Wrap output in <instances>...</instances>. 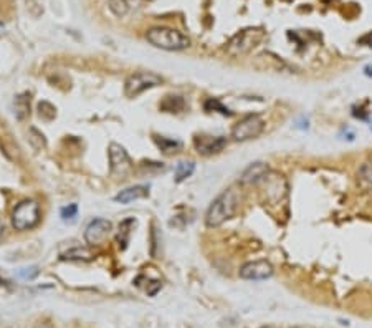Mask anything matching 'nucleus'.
Masks as SVG:
<instances>
[{
    "instance_id": "obj_20",
    "label": "nucleus",
    "mask_w": 372,
    "mask_h": 328,
    "mask_svg": "<svg viewBox=\"0 0 372 328\" xmlns=\"http://www.w3.org/2000/svg\"><path fill=\"white\" fill-rule=\"evenodd\" d=\"M195 171V164L194 161H180L175 166V183H182L187 178H191Z\"/></svg>"
},
{
    "instance_id": "obj_24",
    "label": "nucleus",
    "mask_w": 372,
    "mask_h": 328,
    "mask_svg": "<svg viewBox=\"0 0 372 328\" xmlns=\"http://www.w3.org/2000/svg\"><path fill=\"white\" fill-rule=\"evenodd\" d=\"M18 275L24 278V280H33L35 277L38 275V267H29V269H20Z\"/></svg>"
},
{
    "instance_id": "obj_10",
    "label": "nucleus",
    "mask_w": 372,
    "mask_h": 328,
    "mask_svg": "<svg viewBox=\"0 0 372 328\" xmlns=\"http://www.w3.org/2000/svg\"><path fill=\"white\" fill-rule=\"evenodd\" d=\"M111 222L106 219H93L85 229V240L88 246H98L108 239L111 232Z\"/></svg>"
},
{
    "instance_id": "obj_14",
    "label": "nucleus",
    "mask_w": 372,
    "mask_h": 328,
    "mask_svg": "<svg viewBox=\"0 0 372 328\" xmlns=\"http://www.w3.org/2000/svg\"><path fill=\"white\" fill-rule=\"evenodd\" d=\"M149 196V187L147 186H132V187H128V189H123L121 192L116 194V201L121 202V204H129L132 201H137V199H144Z\"/></svg>"
},
{
    "instance_id": "obj_27",
    "label": "nucleus",
    "mask_w": 372,
    "mask_h": 328,
    "mask_svg": "<svg viewBox=\"0 0 372 328\" xmlns=\"http://www.w3.org/2000/svg\"><path fill=\"white\" fill-rule=\"evenodd\" d=\"M2 232H4V224L0 222V235H2Z\"/></svg>"
},
{
    "instance_id": "obj_11",
    "label": "nucleus",
    "mask_w": 372,
    "mask_h": 328,
    "mask_svg": "<svg viewBox=\"0 0 372 328\" xmlns=\"http://www.w3.org/2000/svg\"><path fill=\"white\" fill-rule=\"evenodd\" d=\"M194 146H195V149H197L199 155H202V156L217 155V152H220L227 146V138L200 135V136L194 138Z\"/></svg>"
},
{
    "instance_id": "obj_28",
    "label": "nucleus",
    "mask_w": 372,
    "mask_h": 328,
    "mask_svg": "<svg viewBox=\"0 0 372 328\" xmlns=\"http://www.w3.org/2000/svg\"><path fill=\"white\" fill-rule=\"evenodd\" d=\"M40 328H52V326H50V325H48V323H43V325H41Z\"/></svg>"
},
{
    "instance_id": "obj_23",
    "label": "nucleus",
    "mask_w": 372,
    "mask_h": 328,
    "mask_svg": "<svg viewBox=\"0 0 372 328\" xmlns=\"http://www.w3.org/2000/svg\"><path fill=\"white\" fill-rule=\"evenodd\" d=\"M60 214H61V219L65 222H73L76 219V215H78V206H76V204H68V206H65L61 209Z\"/></svg>"
},
{
    "instance_id": "obj_26",
    "label": "nucleus",
    "mask_w": 372,
    "mask_h": 328,
    "mask_svg": "<svg viewBox=\"0 0 372 328\" xmlns=\"http://www.w3.org/2000/svg\"><path fill=\"white\" fill-rule=\"evenodd\" d=\"M364 73H366V76H372V65H367L364 68Z\"/></svg>"
},
{
    "instance_id": "obj_7",
    "label": "nucleus",
    "mask_w": 372,
    "mask_h": 328,
    "mask_svg": "<svg viewBox=\"0 0 372 328\" xmlns=\"http://www.w3.org/2000/svg\"><path fill=\"white\" fill-rule=\"evenodd\" d=\"M265 121L260 115H248L238 121L231 129V138L235 141H250L263 133Z\"/></svg>"
},
{
    "instance_id": "obj_21",
    "label": "nucleus",
    "mask_w": 372,
    "mask_h": 328,
    "mask_svg": "<svg viewBox=\"0 0 372 328\" xmlns=\"http://www.w3.org/2000/svg\"><path fill=\"white\" fill-rule=\"evenodd\" d=\"M15 113L18 120H24L25 116H29L30 113V95L24 93L18 95L15 98Z\"/></svg>"
},
{
    "instance_id": "obj_18",
    "label": "nucleus",
    "mask_w": 372,
    "mask_h": 328,
    "mask_svg": "<svg viewBox=\"0 0 372 328\" xmlns=\"http://www.w3.org/2000/svg\"><path fill=\"white\" fill-rule=\"evenodd\" d=\"M159 108L166 113H179L185 108V103L182 96H166L164 101L159 104Z\"/></svg>"
},
{
    "instance_id": "obj_22",
    "label": "nucleus",
    "mask_w": 372,
    "mask_h": 328,
    "mask_svg": "<svg viewBox=\"0 0 372 328\" xmlns=\"http://www.w3.org/2000/svg\"><path fill=\"white\" fill-rule=\"evenodd\" d=\"M203 108H205V111H217V113H220L223 116H231L234 113L223 104L222 101H219L217 98H208L205 101V104H203Z\"/></svg>"
},
{
    "instance_id": "obj_19",
    "label": "nucleus",
    "mask_w": 372,
    "mask_h": 328,
    "mask_svg": "<svg viewBox=\"0 0 372 328\" xmlns=\"http://www.w3.org/2000/svg\"><path fill=\"white\" fill-rule=\"evenodd\" d=\"M154 141H156V144L160 148V151L166 152V155H172V152H177L182 148V143L177 141V139H169V138H164V136H156V138H154Z\"/></svg>"
},
{
    "instance_id": "obj_2",
    "label": "nucleus",
    "mask_w": 372,
    "mask_h": 328,
    "mask_svg": "<svg viewBox=\"0 0 372 328\" xmlns=\"http://www.w3.org/2000/svg\"><path fill=\"white\" fill-rule=\"evenodd\" d=\"M146 40L156 48L169 50V52L184 50V48L191 45V40H189L187 35L175 29H169V27H156V29H151L146 33Z\"/></svg>"
},
{
    "instance_id": "obj_15",
    "label": "nucleus",
    "mask_w": 372,
    "mask_h": 328,
    "mask_svg": "<svg viewBox=\"0 0 372 328\" xmlns=\"http://www.w3.org/2000/svg\"><path fill=\"white\" fill-rule=\"evenodd\" d=\"M357 184L367 194H372V161L361 164L357 169Z\"/></svg>"
},
{
    "instance_id": "obj_17",
    "label": "nucleus",
    "mask_w": 372,
    "mask_h": 328,
    "mask_svg": "<svg viewBox=\"0 0 372 328\" xmlns=\"http://www.w3.org/2000/svg\"><path fill=\"white\" fill-rule=\"evenodd\" d=\"M93 252L88 249V247H73L66 250L65 254H61V260H83V262H88V260H93Z\"/></svg>"
},
{
    "instance_id": "obj_29",
    "label": "nucleus",
    "mask_w": 372,
    "mask_h": 328,
    "mask_svg": "<svg viewBox=\"0 0 372 328\" xmlns=\"http://www.w3.org/2000/svg\"><path fill=\"white\" fill-rule=\"evenodd\" d=\"M370 129H372V126H370Z\"/></svg>"
},
{
    "instance_id": "obj_9",
    "label": "nucleus",
    "mask_w": 372,
    "mask_h": 328,
    "mask_svg": "<svg viewBox=\"0 0 372 328\" xmlns=\"http://www.w3.org/2000/svg\"><path fill=\"white\" fill-rule=\"evenodd\" d=\"M238 275L245 280H266L273 275V265L268 260H253L243 264Z\"/></svg>"
},
{
    "instance_id": "obj_25",
    "label": "nucleus",
    "mask_w": 372,
    "mask_h": 328,
    "mask_svg": "<svg viewBox=\"0 0 372 328\" xmlns=\"http://www.w3.org/2000/svg\"><path fill=\"white\" fill-rule=\"evenodd\" d=\"M359 43L361 45H366V47H372V32L366 33L364 37L359 38Z\"/></svg>"
},
{
    "instance_id": "obj_13",
    "label": "nucleus",
    "mask_w": 372,
    "mask_h": 328,
    "mask_svg": "<svg viewBox=\"0 0 372 328\" xmlns=\"http://www.w3.org/2000/svg\"><path fill=\"white\" fill-rule=\"evenodd\" d=\"M270 167L266 163L263 161H257V163H251L247 169L242 172L240 176V184L243 186H251V184H258L260 181H262L266 174H268Z\"/></svg>"
},
{
    "instance_id": "obj_16",
    "label": "nucleus",
    "mask_w": 372,
    "mask_h": 328,
    "mask_svg": "<svg viewBox=\"0 0 372 328\" xmlns=\"http://www.w3.org/2000/svg\"><path fill=\"white\" fill-rule=\"evenodd\" d=\"M136 227V219H124L121 224H119V232H118V244L121 249H126L129 244V237L132 234V230Z\"/></svg>"
},
{
    "instance_id": "obj_6",
    "label": "nucleus",
    "mask_w": 372,
    "mask_h": 328,
    "mask_svg": "<svg viewBox=\"0 0 372 328\" xmlns=\"http://www.w3.org/2000/svg\"><path fill=\"white\" fill-rule=\"evenodd\" d=\"M109 169L111 176L116 179H128L132 172V161L128 151L118 143L109 144Z\"/></svg>"
},
{
    "instance_id": "obj_3",
    "label": "nucleus",
    "mask_w": 372,
    "mask_h": 328,
    "mask_svg": "<svg viewBox=\"0 0 372 328\" xmlns=\"http://www.w3.org/2000/svg\"><path fill=\"white\" fill-rule=\"evenodd\" d=\"M40 221V206L37 201L27 199L13 209L12 212V224L17 230H29L33 229Z\"/></svg>"
},
{
    "instance_id": "obj_12",
    "label": "nucleus",
    "mask_w": 372,
    "mask_h": 328,
    "mask_svg": "<svg viewBox=\"0 0 372 328\" xmlns=\"http://www.w3.org/2000/svg\"><path fill=\"white\" fill-rule=\"evenodd\" d=\"M146 2L147 0H109L108 7L113 12V15H116L118 18H124L131 13L141 10Z\"/></svg>"
},
{
    "instance_id": "obj_1",
    "label": "nucleus",
    "mask_w": 372,
    "mask_h": 328,
    "mask_svg": "<svg viewBox=\"0 0 372 328\" xmlns=\"http://www.w3.org/2000/svg\"><path fill=\"white\" fill-rule=\"evenodd\" d=\"M240 206V192L235 187H228L219 198H217L212 204L208 206L205 214V224L210 229L220 227L223 222L231 219L238 211Z\"/></svg>"
},
{
    "instance_id": "obj_5",
    "label": "nucleus",
    "mask_w": 372,
    "mask_h": 328,
    "mask_svg": "<svg viewBox=\"0 0 372 328\" xmlns=\"http://www.w3.org/2000/svg\"><path fill=\"white\" fill-rule=\"evenodd\" d=\"M263 184L262 192L265 196V201L270 202V204H280L288 192V183L283 174H280L276 171H268V174L260 181Z\"/></svg>"
},
{
    "instance_id": "obj_8",
    "label": "nucleus",
    "mask_w": 372,
    "mask_h": 328,
    "mask_svg": "<svg viewBox=\"0 0 372 328\" xmlns=\"http://www.w3.org/2000/svg\"><path fill=\"white\" fill-rule=\"evenodd\" d=\"M262 38H263V30H260V29H247V30H242L240 33H237L235 37L231 38V41L228 43V52L231 55L247 53Z\"/></svg>"
},
{
    "instance_id": "obj_4",
    "label": "nucleus",
    "mask_w": 372,
    "mask_h": 328,
    "mask_svg": "<svg viewBox=\"0 0 372 328\" xmlns=\"http://www.w3.org/2000/svg\"><path fill=\"white\" fill-rule=\"evenodd\" d=\"M162 83V78L157 73L152 72H137L134 75L128 76L124 83V95L128 98H136V96L143 95L147 90L157 86Z\"/></svg>"
}]
</instances>
